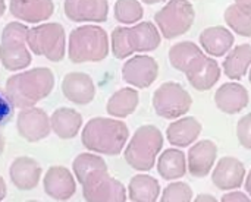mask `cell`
<instances>
[{
  "instance_id": "1",
  "label": "cell",
  "mask_w": 251,
  "mask_h": 202,
  "mask_svg": "<svg viewBox=\"0 0 251 202\" xmlns=\"http://www.w3.org/2000/svg\"><path fill=\"white\" fill-rule=\"evenodd\" d=\"M129 138V129L125 122L118 119L96 117L90 120L82 132V144L87 150L106 156L122 153Z\"/></svg>"
},
{
  "instance_id": "2",
  "label": "cell",
  "mask_w": 251,
  "mask_h": 202,
  "mask_svg": "<svg viewBox=\"0 0 251 202\" xmlns=\"http://www.w3.org/2000/svg\"><path fill=\"white\" fill-rule=\"evenodd\" d=\"M162 43L156 23L140 22L134 26H118L112 32V51L116 59H126L135 51H154Z\"/></svg>"
},
{
  "instance_id": "3",
  "label": "cell",
  "mask_w": 251,
  "mask_h": 202,
  "mask_svg": "<svg viewBox=\"0 0 251 202\" xmlns=\"http://www.w3.org/2000/svg\"><path fill=\"white\" fill-rule=\"evenodd\" d=\"M53 81L50 69L38 67L9 78L6 82V92L16 107L26 109L49 95L53 88Z\"/></svg>"
},
{
  "instance_id": "4",
  "label": "cell",
  "mask_w": 251,
  "mask_h": 202,
  "mask_svg": "<svg viewBox=\"0 0 251 202\" xmlns=\"http://www.w3.org/2000/svg\"><path fill=\"white\" fill-rule=\"evenodd\" d=\"M163 148V135L154 125L140 126L125 148L126 163L137 172H150Z\"/></svg>"
},
{
  "instance_id": "5",
  "label": "cell",
  "mask_w": 251,
  "mask_h": 202,
  "mask_svg": "<svg viewBox=\"0 0 251 202\" xmlns=\"http://www.w3.org/2000/svg\"><path fill=\"white\" fill-rule=\"evenodd\" d=\"M109 54L107 32L99 25H85L72 31L69 56L75 63L101 62Z\"/></svg>"
},
{
  "instance_id": "6",
  "label": "cell",
  "mask_w": 251,
  "mask_h": 202,
  "mask_svg": "<svg viewBox=\"0 0 251 202\" xmlns=\"http://www.w3.org/2000/svg\"><path fill=\"white\" fill-rule=\"evenodd\" d=\"M196 19V10L188 0H169L154 13V22L166 40H174L187 34Z\"/></svg>"
},
{
  "instance_id": "7",
  "label": "cell",
  "mask_w": 251,
  "mask_h": 202,
  "mask_svg": "<svg viewBox=\"0 0 251 202\" xmlns=\"http://www.w3.org/2000/svg\"><path fill=\"white\" fill-rule=\"evenodd\" d=\"M151 104L157 116L172 120L185 116L193 106V97L178 82H163L151 97Z\"/></svg>"
},
{
  "instance_id": "8",
  "label": "cell",
  "mask_w": 251,
  "mask_h": 202,
  "mask_svg": "<svg viewBox=\"0 0 251 202\" xmlns=\"http://www.w3.org/2000/svg\"><path fill=\"white\" fill-rule=\"evenodd\" d=\"M84 198L87 201H118L124 202L128 198L125 186L107 173V166H101L90 172L82 180Z\"/></svg>"
},
{
  "instance_id": "9",
  "label": "cell",
  "mask_w": 251,
  "mask_h": 202,
  "mask_svg": "<svg viewBox=\"0 0 251 202\" xmlns=\"http://www.w3.org/2000/svg\"><path fill=\"white\" fill-rule=\"evenodd\" d=\"M26 38H28L26 26L18 22H12L4 28L1 37L0 59L7 69L18 70L31 63L29 53L25 48Z\"/></svg>"
},
{
  "instance_id": "10",
  "label": "cell",
  "mask_w": 251,
  "mask_h": 202,
  "mask_svg": "<svg viewBox=\"0 0 251 202\" xmlns=\"http://www.w3.org/2000/svg\"><path fill=\"white\" fill-rule=\"evenodd\" d=\"M26 40L34 53L44 54L49 60L59 62L65 54V31L57 23L41 25L31 29Z\"/></svg>"
},
{
  "instance_id": "11",
  "label": "cell",
  "mask_w": 251,
  "mask_h": 202,
  "mask_svg": "<svg viewBox=\"0 0 251 202\" xmlns=\"http://www.w3.org/2000/svg\"><path fill=\"white\" fill-rule=\"evenodd\" d=\"M159 76V65L154 57L138 54L128 59L122 66V78L129 85L146 90L153 85Z\"/></svg>"
},
{
  "instance_id": "12",
  "label": "cell",
  "mask_w": 251,
  "mask_h": 202,
  "mask_svg": "<svg viewBox=\"0 0 251 202\" xmlns=\"http://www.w3.org/2000/svg\"><path fill=\"white\" fill-rule=\"evenodd\" d=\"M246 176L247 172L243 161L237 157H222L212 172V182L218 189L226 192L241 188Z\"/></svg>"
},
{
  "instance_id": "13",
  "label": "cell",
  "mask_w": 251,
  "mask_h": 202,
  "mask_svg": "<svg viewBox=\"0 0 251 202\" xmlns=\"http://www.w3.org/2000/svg\"><path fill=\"white\" fill-rule=\"evenodd\" d=\"M216 158H218V145L213 141L210 139L197 141L193 144L187 156L188 172L191 173V176L197 179L206 178L212 172Z\"/></svg>"
},
{
  "instance_id": "14",
  "label": "cell",
  "mask_w": 251,
  "mask_h": 202,
  "mask_svg": "<svg viewBox=\"0 0 251 202\" xmlns=\"http://www.w3.org/2000/svg\"><path fill=\"white\" fill-rule=\"evenodd\" d=\"M65 13L76 22H104L109 13L107 0H66Z\"/></svg>"
},
{
  "instance_id": "15",
  "label": "cell",
  "mask_w": 251,
  "mask_h": 202,
  "mask_svg": "<svg viewBox=\"0 0 251 202\" xmlns=\"http://www.w3.org/2000/svg\"><path fill=\"white\" fill-rule=\"evenodd\" d=\"M250 101L249 91L240 82H226L216 90L215 104L226 114H237L243 112Z\"/></svg>"
},
{
  "instance_id": "16",
  "label": "cell",
  "mask_w": 251,
  "mask_h": 202,
  "mask_svg": "<svg viewBox=\"0 0 251 202\" xmlns=\"http://www.w3.org/2000/svg\"><path fill=\"white\" fill-rule=\"evenodd\" d=\"M190 85L197 91H209L221 79V66L212 56H203L190 70L184 73Z\"/></svg>"
},
{
  "instance_id": "17",
  "label": "cell",
  "mask_w": 251,
  "mask_h": 202,
  "mask_svg": "<svg viewBox=\"0 0 251 202\" xmlns=\"http://www.w3.org/2000/svg\"><path fill=\"white\" fill-rule=\"evenodd\" d=\"M201 48L212 57H224L234 47L235 37L234 34L222 25L209 26L201 31L199 37Z\"/></svg>"
},
{
  "instance_id": "18",
  "label": "cell",
  "mask_w": 251,
  "mask_h": 202,
  "mask_svg": "<svg viewBox=\"0 0 251 202\" xmlns=\"http://www.w3.org/2000/svg\"><path fill=\"white\" fill-rule=\"evenodd\" d=\"M201 129H203L201 123L196 117H193V116L178 117L175 122H172L168 126L166 138H168L169 144H172L174 147L185 148V147L193 145L199 139Z\"/></svg>"
},
{
  "instance_id": "19",
  "label": "cell",
  "mask_w": 251,
  "mask_h": 202,
  "mask_svg": "<svg viewBox=\"0 0 251 202\" xmlns=\"http://www.w3.org/2000/svg\"><path fill=\"white\" fill-rule=\"evenodd\" d=\"M63 94L68 100L76 104H88L94 100L96 87L93 79L85 73H69L63 79Z\"/></svg>"
},
{
  "instance_id": "20",
  "label": "cell",
  "mask_w": 251,
  "mask_h": 202,
  "mask_svg": "<svg viewBox=\"0 0 251 202\" xmlns=\"http://www.w3.org/2000/svg\"><path fill=\"white\" fill-rule=\"evenodd\" d=\"M18 131L29 142H37L49 135L47 116L38 109L24 110L18 117Z\"/></svg>"
},
{
  "instance_id": "21",
  "label": "cell",
  "mask_w": 251,
  "mask_h": 202,
  "mask_svg": "<svg viewBox=\"0 0 251 202\" xmlns=\"http://www.w3.org/2000/svg\"><path fill=\"white\" fill-rule=\"evenodd\" d=\"M188 170L187 157L178 148H168L160 153L157 158V173L165 180H178L185 176Z\"/></svg>"
},
{
  "instance_id": "22",
  "label": "cell",
  "mask_w": 251,
  "mask_h": 202,
  "mask_svg": "<svg viewBox=\"0 0 251 202\" xmlns=\"http://www.w3.org/2000/svg\"><path fill=\"white\" fill-rule=\"evenodd\" d=\"M251 66V44L232 47L224 59L222 67L225 75L232 81H241Z\"/></svg>"
},
{
  "instance_id": "23",
  "label": "cell",
  "mask_w": 251,
  "mask_h": 202,
  "mask_svg": "<svg viewBox=\"0 0 251 202\" xmlns=\"http://www.w3.org/2000/svg\"><path fill=\"white\" fill-rule=\"evenodd\" d=\"M44 191L56 200H69L75 194V182L72 175L63 167L50 169L44 180Z\"/></svg>"
},
{
  "instance_id": "24",
  "label": "cell",
  "mask_w": 251,
  "mask_h": 202,
  "mask_svg": "<svg viewBox=\"0 0 251 202\" xmlns=\"http://www.w3.org/2000/svg\"><path fill=\"white\" fill-rule=\"evenodd\" d=\"M168 56L172 67L185 73L204 56V50L193 41H181L169 48Z\"/></svg>"
},
{
  "instance_id": "25",
  "label": "cell",
  "mask_w": 251,
  "mask_h": 202,
  "mask_svg": "<svg viewBox=\"0 0 251 202\" xmlns=\"http://www.w3.org/2000/svg\"><path fill=\"white\" fill-rule=\"evenodd\" d=\"M10 10L19 19L38 22L53 13V3L51 0H12Z\"/></svg>"
},
{
  "instance_id": "26",
  "label": "cell",
  "mask_w": 251,
  "mask_h": 202,
  "mask_svg": "<svg viewBox=\"0 0 251 202\" xmlns=\"http://www.w3.org/2000/svg\"><path fill=\"white\" fill-rule=\"evenodd\" d=\"M40 166L37 161L26 158V157H21L16 158L10 167V176L13 183L18 186V189H32L40 179Z\"/></svg>"
},
{
  "instance_id": "27",
  "label": "cell",
  "mask_w": 251,
  "mask_h": 202,
  "mask_svg": "<svg viewBox=\"0 0 251 202\" xmlns=\"http://www.w3.org/2000/svg\"><path fill=\"white\" fill-rule=\"evenodd\" d=\"M128 198L134 202H154L160 198V183L149 175H137L129 180Z\"/></svg>"
},
{
  "instance_id": "28",
  "label": "cell",
  "mask_w": 251,
  "mask_h": 202,
  "mask_svg": "<svg viewBox=\"0 0 251 202\" xmlns=\"http://www.w3.org/2000/svg\"><path fill=\"white\" fill-rule=\"evenodd\" d=\"M140 103V95L138 91L134 88H122L116 91L107 101V113L112 117H126L132 114Z\"/></svg>"
},
{
  "instance_id": "29",
  "label": "cell",
  "mask_w": 251,
  "mask_h": 202,
  "mask_svg": "<svg viewBox=\"0 0 251 202\" xmlns=\"http://www.w3.org/2000/svg\"><path fill=\"white\" fill-rule=\"evenodd\" d=\"M82 123V117L75 110L60 109L53 113L51 116V126L53 131L60 138H74Z\"/></svg>"
},
{
  "instance_id": "30",
  "label": "cell",
  "mask_w": 251,
  "mask_h": 202,
  "mask_svg": "<svg viewBox=\"0 0 251 202\" xmlns=\"http://www.w3.org/2000/svg\"><path fill=\"white\" fill-rule=\"evenodd\" d=\"M226 25L241 37H251V9L232 3L224 13Z\"/></svg>"
},
{
  "instance_id": "31",
  "label": "cell",
  "mask_w": 251,
  "mask_h": 202,
  "mask_svg": "<svg viewBox=\"0 0 251 202\" xmlns=\"http://www.w3.org/2000/svg\"><path fill=\"white\" fill-rule=\"evenodd\" d=\"M144 9L138 0H116L115 3V18L118 22L131 25L143 19Z\"/></svg>"
},
{
  "instance_id": "32",
  "label": "cell",
  "mask_w": 251,
  "mask_h": 202,
  "mask_svg": "<svg viewBox=\"0 0 251 202\" xmlns=\"http://www.w3.org/2000/svg\"><path fill=\"white\" fill-rule=\"evenodd\" d=\"M162 202H190L193 201V189L185 182H175L169 183L160 195Z\"/></svg>"
},
{
  "instance_id": "33",
  "label": "cell",
  "mask_w": 251,
  "mask_h": 202,
  "mask_svg": "<svg viewBox=\"0 0 251 202\" xmlns=\"http://www.w3.org/2000/svg\"><path fill=\"white\" fill-rule=\"evenodd\" d=\"M237 138L246 150H251V113H247L238 120Z\"/></svg>"
},
{
  "instance_id": "34",
  "label": "cell",
  "mask_w": 251,
  "mask_h": 202,
  "mask_svg": "<svg viewBox=\"0 0 251 202\" xmlns=\"http://www.w3.org/2000/svg\"><path fill=\"white\" fill-rule=\"evenodd\" d=\"M15 103L10 98V95L7 92H4L3 90H0V128L6 126L15 113Z\"/></svg>"
},
{
  "instance_id": "35",
  "label": "cell",
  "mask_w": 251,
  "mask_h": 202,
  "mask_svg": "<svg viewBox=\"0 0 251 202\" xmlns=\"http://www.w3.org/2000/svg\"><path fill=\"white\" fill-rule=\"evenodd\" d=\"M221 201L222 202H250L251 197L246 192H241V191H226V194H224L221 197Z\"/></svg>"
},
{
  "instance_id": "36",
  "label": "cell",
  "mask_w": 251,
  "mask_h": 202,
  "mask_svg": "<svg viewBox=\"0 0 251 202\" xmlns=\"http://www.w3.org/2000/svg\"><path fill=\"white\" fill-rule=\"evenodd\" d=\"M193 201L196 202H215L218 201L213 195H210V194H200V195H197L196 197V200H193Z\"/></svg>"
},
{
  "instance_id": "37",
  "label": "cell",
  "mask_w": 251,
  "mask_h": 202,
  "mask_svg": "<svg viewBox=\"0 0 251 202\" xmlns=\"http://www.w3.org/2000/svg\"><path fill=\"white\" fill-rule=\"evenodd\" d=\"M244 188H246V192L251 197V170L249 172V175L246 176V180H244Z\"/></svg>"
},
{
  "instance_id": "38",
  "label": "cell",
  "mask_w": 251,
  "mask_h": 202,
  "mask_svg": "<svg viewBox=\"0 0 251 202\" xmlns=\"http://www.w3.org/2000/svg\"><path fill=\"white\" fill-rule=\"evenodd\" d=\"M235 3L240 4V6H244V7L251 9V0H235Z\"/></svg>"
},
{
  "instance_id": "39",
  "label": "cell",
  "mask_w": 251,
  "mask_h": 202,
  "mask_svg": "<svg viewBox=\"0 0 251 202\" xmlns=\"http://www.w3.org/2000/svg\"><path fill=\"white\" fill-rule=\"evenodd\" d=\"M4 195H6V189H4V182H3V179L0 178V201L4 198Z\"/></svg>"
},
{
  "instance_id": "40",
  "label": "cell",
  "mask_w": 251,
  "mask_h": 202,
  "mask_svg": "<svg viewBox=\"0 0 251 202\" xmlns=\"http://www.w3.org/2000/svg\"><path fill=\"white\" fill-rule=\"evenodd\" d=\"M143 3L146 4H156V3H160V1H165V0H141Z\"/></svg>"
},
{
  "instance_id": "41",
  "label": "cell",
  "mask_w": 251,
  "mask_h": 202,
  "mask_svg": "<svg viewBox=\"0 0 251 202\" xmlns=\"http://www.w3.org/2000/svg\"><path fill=\"white\" fill-rule=\"evenodd\" d=\"M3 12H4V1L0 0V16L3 15Z\"/></svg>"
},
{
  "instance_id": "42",
  "label": "cell",
  "mask_w": 251,
  "mask_h": 202,
  "mask_svg": "<svg viewBox=\"0 0 251 202\" xmlns=\"http://www.w3.org/2000/svg\"><path fill=\"white\" fill-rule=\"evenodd\" d=\"M3 147H4V139H3V136L0 135V154H1V151H3Z\"/></svg>"
},
{
  "instance_id": "43",
  "label": "cell",
  "mask_w": 251,
  "mask_h": 202,
  "mask_svg": "<svg viewBox=\"0 0 251 202\" xmlns=\"http://www.w3.org/2000/svg\"><path fill=\"white\" fill-rule=\"evenodd\" d=\"M249 81H250L251 84V69H249Z\"/></svg>"
}]
</instances>
